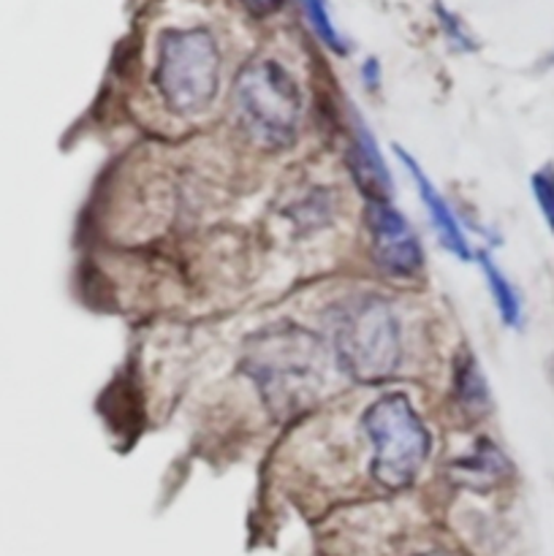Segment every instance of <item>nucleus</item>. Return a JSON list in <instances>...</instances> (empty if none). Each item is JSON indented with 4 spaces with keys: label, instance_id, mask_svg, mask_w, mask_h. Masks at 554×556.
<instances>
[{
    "label": "nucleus",
    "instance_id": "obj_10",
    "mask_svg": "<svg viewBox=\"0 0 554 556\" xmlns=\"http://www.w3.org/2000/svg\"><path fill=\"white\" fill-rule=\"evenodd\" d=\"M451 394L459 413L470 418H481L489 413V386L478 369L476 356L459 353L454 358V372H451Z\"/></svg>",
    "mask_w": 554,
    "mask_h": 556
},
{
    "label": "nucleus",
    "instance_id": "obj_9",
    "mask_svg": "<svg viewBox=\"0 0 554 556\" xmlns=\"http://www.w3.org/2000/svg\"><path fill=\"white\" fill-rule=\"evenodd\" d=\"M451 472H454L456 481L465 483L467 489H489L494 486L500 478H505V472H508V459H505L503 451L494 443L478 440L476 448H473L470 454L454 462Z\"/></svg>",
    "mask_w": 554,
    "mask_h": 556
},
{
    "label": "nucleus",
    "instance_id": "obj_15",
    "mask_svg": "<svg viewBox=\"0 0 554 556\" xmlns=\"http://www.w3.org/2000/svg\"><path fill=\"white\" fill-rule=\"evenodd\" d=\"M435 14H438L440 25H443V33L451 38V43L459 49H473V41H470V33L465 30V25L459 22V16L451 14L449 9H443V5H435Z\"/></svg>",
    "mask_w": 554,
    "mask_h": 556
},
{
    "label": "nucleus",
    "instance_id": "obj_16",
    "mask_svg": "<svg viewBox=\"0 0 554 556\" xmlns=\"http://www.w3.org/2000/svg\"><path fill=\"white\" fill-rule=\"evenodd\" d=\"M362 79L367 81V85L373 87V90H378V85H380V65H378V60L369 58L367 63L362 65Z\"/></svg>",
    "mask_w": 554,
    "mask_h": 556
},
{
    "label": "nucleus",
    "instance_id": "obj_1",
    "mask_svg": "<svg viewBox=\"0 0 554 556\" xmlns=\"http://www.w3.org/2000/svg\"><path fill=\"white\" fill-rule=\"evenodd\" d=\"M242 372L275 418H297L320 400L329 348L313 329L280 320L255 331L242 353Z\"/></svg>",
    "mask_w": 554,
    "mask_h": 556
},
{
    "label": "nucleus",
    "instance_id": "obj_12",
    "mask_svg": "<svg viewBox=\"0 0 554 556\" xmlns=\"http://www.w3.org/2000/svg\"><path fill=\"white\" fill-rule=\"evenodd\" d=\"M478 266H481L483 277H487L489 293H492L494 307H498L503 324L511 326V329H516V326L521 324V299L519 293H516V288L511 286L508 277L503 275V269H500V266L489 258V253H483V250L478 253Z\"/></svg>",
    "mask_w": 554,
    "mask_h": 556
},
{
    "label": "nucleus",
    "instance_id": "obj_4",
    "mask_svg": "<svg viewBox=\"0 0 554 556\" xmlns=\"http://www.w3.org/2000/svg\"><path fill=\"white\" fill-rule=\"evenodd\" d=\"M234 114L259 150L282 152L302 130V90L291 71L272 58H255L234 79Z\"/></svg>",
    "mask_w": 554,
    "mask_h": 556
},
{
    "label": "nucleus",
    "instance_id": "obj_14",
    "mask_svg": "<svg viewBox=\"0 0 554 556\" xmlns=\"http://www.w3.org/2000/svg\"><path fill=\"white\" fill-rule=\"evenodd\" d=\"M530 185H532V195H536V204L538 210H541L543 220H546V226L554 231V166L552 163L538 168V172L532 174Z\"/></svg>",
    "mask_w": 554,
    "mask_h": 556
},
{
    "label": "nucleus",
    "instance_id": "obj_17",
    "mask_svg": "<svg viewBox=\"0 0 554 556\" xmlns=\"http://www.w3.org/2000/svg\"><path fill=\"white\" fill-rule=\"evenodd\" d=\"M244 5H248V11H253V14H272V11L280 9L282 0H242Z\"/></svg>",
    "mask_w": 554,
    "mask_h": 556
},
{
    "label": "nucleus",
    "instance_id": "obj_6",
    "mask_svg": "<svg viewBox=\"0 0 554 556\" xmlns=\"http://www.w3.org/2000/svg\"><path fill=\"white\" fill-rule=\"evenodd\" d=\"M364 231H367L369 255L383 275L394 280H413L421 275V242L402 212L391 206V201H367Z\"/></svg>",
    "mask_w": 554,
    "mask_h": 556
},
{
    "label": "nucleus",
    "instance_id": "obj_3",
    "mask_svg": "<svg viewBox=\"0 0 554 556\" xmlns=\"http://www.w3.org/2000/svg\"><path fill=\"white\" fill-rule=\"evenodd\" d=\"M367 472L386 492H402L421 478L432 454V434L405 391H383L362 413Z\"/></svg>",
    "mask_w": 554,
    "mask_h": 556
},
{
    "label": "nucleus",
    "instance_id": "obj_18",
    "mask_svg": "<svg viewBox=\"0 0 554 556\" xmlns=\"http://www.w3.org/2000/svg\"><path fill=\"white\" fill-rule=\"evenodd\" d=\"M416 556H456V554L449 552V548H427V552H418Z\"/></svg>",
    "mask_w": 554,
    "mask_h": 556
},
{
    "label": "nucleus",
    "instance_id": "obj_2",
    "mask_svg": "<svg viewBox=\"0 0 554 556\" xmlns=\"http://www.w3.org/2000/svg\"><path fill=\"white\" fill-rule=\"evenodd\" d=\"M331 353L348 378L378 386L402 372L407 358L405 318L380 293L337 302L329 313Z\"/></svg>",
    "mask_w": 554,
    "mask_h": 556
},
{
    "label": "nucleus",
    "instance_id": "obj_11",
    "mask_svg": "<svg viewBox=\"0 0 554 556\" xmlns=\"http://www.w3.org/2000/svg\"><path fill=\"white\" fill-rule=\"evenodd\" d=\"M282 217L291 223L297 231H315V228H324L326 223L335 217V201H331L329 190H307L304 195L293 199L291 204L282 210Z\"/></svg>",
    "mask_w": 554,
    "mask_h": 556
},
{
    "label": "nucleus",
    "instance_id": "obj_5",
    "mask_svg": "<svg viewBox=\"0 0 554 556\" xmlns=\"http://www.w3.org/2000/svg\"><path fill=\"white\" fill-rule=\"evenodd\" d=\"M223 58L206 27H172L158 41L152 85L177 117H196L215 103Z\"/></svg>",
    "mask_w": 554,
    "mask_h": 556
},
{
    "label": "nucleus",
    "instance_id": "obj_7",
    "mask_svg": "<svg viewBox=\"0 0 554 556\" xmlns=\"http://www.w3.org/2000/svg\"><path fill=\"white\" fill-rule=\"evenodd\" d=\"M396 157L402 161V166L411 172L413 182H416V190H418V199H421L424 210H427L429 220H432V228L435 233H438V239L443 242V248L449 250V253L459 255L462 261H470L473 250H470V242H467L465 231H462L459 220H456L454 210L449 206V201L443 199V193H440L438 188L432 185V179L427 177V174L421 172V166H418L416 161H413L411 155H405V152L396 147Z\"/></svg>",
    "mask_w": 554,
    "mask_h": 556
},
{
    "label": "nucleus",
    "instance_id": "obj_13",
    "mask_svg": "<svg viewBox=\"0 0 554 556\" xmlns=\"http://www.w3.org/2000/svg\"><path fill=\"white\" fill-rule=\"evenodd\" d=\"M299 9H302L304 20H307L310 30L315 33L320 43L326 49H331L335 54H345L348 52V41L340 30H337L335 20H331V11L326 0H297Z\"/></svg>",
    "mask_w": 554,
    "mask_h": 556
},
{
    "label": "nucleus",
    "instance_id": "obj_8",
    "mask_svg": "<svg viewBox=\"0 0 554 556\" xmlns=\"http://www.w3.org/2000/svg\"><path fill=\"white\" fill-rule=\"evenodd\" d=\"M348 168L358 188L367 193V201H389L391 177L386 172L373 134L358 117H353L351 136H348Z\"/></svg>",
    "mask_w": 554,
    "mask_h": 556
}]
</instances>
